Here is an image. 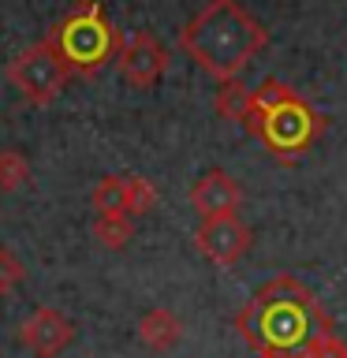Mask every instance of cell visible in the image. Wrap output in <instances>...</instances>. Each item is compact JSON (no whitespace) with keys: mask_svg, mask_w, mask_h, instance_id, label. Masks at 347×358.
Wrapping results in <instances>:
<instances>
[{"mask_svg":"<svg viewBox=\"0 0 347 358\" xmlns=\"http://www.w3.org/2000/svg\"><path fill=\"white\" fill-rule=\"evenodd\" d=\"M235 329L254 355H306L332 329V317L299 276L280 273L246 299Z\"/></svg>","mask_w":347,"mask_h":358,"instance_id":"1","label":"cell"},{"mask_svg":"<svg viewBox=\"0 0 347 358\" xmlns=\"http://www.w3.org/2000/svg\"><path fill=\"white\" fill-rule=\"evenodd\" d=\"M265 45V22H257L239 0H206V8L179 30V49L217 83L239 78Z\"/></svg>","mask_w":347,"mask_h":358,"instance_id":"2","label":"cell"},{"mask_svg":"<svg viewBox=\"0 0 347 358\" xmlns=\"http://www.w3.org/2000/svg\"><path fill=\"white\" fill-rule=\"evenodd\" d=\"M257 142L265 145L276 161H299L313 142L325 134L329 120L310 105L299 90H291L280 78H262V86L254 90V108L243 123Z\"/></svg>","mask_w":347,"mask_h":358,"instance_id":"3","label":"cell"},{"mask_svg":"<svg viewBox=\"0 0 347 358\" xmlns=\"http://www.w3.org/2000/svg\"><path fill=\"white\" fill-rule=\"evenodd\" d=\"M45 41H49V49L60 56L67 75L90 78L108 60H116L123 38H120V30L112 27V19L105 15L101 0H78V4L49 30Z\"/></svg>","mask_w":347,"mask_h":358,"instance_id":"4","label":"cell"},{"mask_svg":"<svg viewBox=\"0 0 347 358\" xmlns=\"http://www.w3.org/2000/svg\"><path fill=\"white\" fill-rule=\"evenodd\" d=\"M67 67L60 64V56L49 49V41H38L30 49H22L15 60L8 64V83L19 90V97L27 105H52L60 97V90L67 83Z\"/></svg>","mask_w":347,"mask_h":358,"instance_id":"5","label":"cell"},{"mask_svg":"<svg viewBox=\"0 0 347 358\" xmlns=\"http://www.w3.org/2000/svg\"><path fill=\"white\" fill-rule=\"evenodd\" d=\"M168 64H172V56L150 30H134L120 41L116 67H120V78L134 90H153L168 75Z\"/></svg>","mask_w":347,"mask_h":358,"instance_id":"6","label":"cell"},{"mask_svg":"<svg viewBox=\"0 0 347 358\" xmlns=\"http://www.w3.org/2000/svg\"><path fill=\"white\" fill-rule=\"evenodd\" d=\"M250 243H254V235L239 217H213V220H201L194 228V246L217 268L239 265V257L250 250Z\"/></svg>","mask_w":347,"mask_h":358,"instance_id":"7","label":"cell"},{"mask_svg":"<svg viewBox=\"0 0 347 358\" xmlns=\"http://www.w3.org/2000/svg\"><path fill=\"white\" fill-rule=\"evenodd\" d=\"M190 206L201 220H213V217H239V201H243V187L235 183L232 172L224 168H209L194 179L190 187Z\"/></svg>","mask_w":347,"mask_h":358,"instance_id":"8","label":"cell"},{"mask_svg":"<svg viewBox=\"0 0 347 358\" xmlns=\"http://www.w3.org/2000/svg\"><path fill=\"white\" fill-rule=\"evenodd\" d=\"M19 340L22 347L34 355V358H56L60 351H67L75 340V324L67 313L60 310H52V306H41V310H34L27 324H22V332H19Z\"/></svg>","mask_w":347,"mask_h":358,"instance_id":"9","label":"cell"},{"mask_svg":"<svg viewBox=\"0 0 347 358\" xmlns=\"http://www.w3.org/2000/svg\"><path fill=\"white\" fill-rule=\"evenodd\" d=\"M139 340H142V347L164 355V351H172V347L183 340V321H179L172 310L153 306V310H146L139 317Z\"/></svg>","mask_w":347,"mask_h":358,"instance_id":"10","label":"cell"},{"mask_svg":"<svg viewBox=\"0 0 347 358\" xmlns=\"http://www.w3.org/2000/svg\"><path fill=\"white\" fill-rule=\"evenodd\" d=\"M213 108H217V116L228 120V123H246V116H250V108H254V90L246 83H239V78L220 83L217 97H213Z\"/></svg>","mask_w":347,"mask_h":358,"instance_id":"11","label":"cell"},{"mask_svg":"<svg viewBox=\"0 0 347 358\" xmlns=\"http://www.w3.org/2000/svg\"><path fill=\"white\" fill-rule=\"evenodd\" d=\"M94 213L97 217H127V198H123V176H105L94 187Z\"/></svg>","mask_w":347,"mask_h":358,"instance_id":"12","label":"cell"},{"mask_svg":"<svg viewBox=\"0 0 347 358\" xmlns=\"http://www.w3.org/2000/svg\"><path fill=\"white\" fill-rule=\"evenodd\" d=\"M94 239L105 250H123L134 239V220L131 217H94Z\"/></svg>","mask_w":347,"mask_h":358,"instance_id":"13","label":"cell"},{"mask_svg":"<svg viewBox=\"0 0 347 358\" xmlns=\"http://www.w3.org/2000/svg\"><path fill=\"white\" fill-rule=\"evenodd\" d=\"M123 198H127V217H146L157 209V187L146 176H123Z\"/></svg>","mask_w":347,"mask_h":358,"instance_id":"14","label":"cell"},{"mask_svg":"<svg viewBox=\"0 0 347 358\" xmlns=\"http://www.w3.org/2000/svg\"><path fill=\"white\" fill-rule=\"evenodd\" d=\"M30 179V161L19 150H0V190L11 194Z\"/></svg>","mask_w":347,"mask_h":358,"instance_id":"15","label":"cell"},{"mask_svg":"<svg viewBox=\"0 0 347 358\" xmlns=\"http://www.w3.org/2000/svg\"><path fill=\"white\" fill-rule=\"evenodd\" d=\"M22 276H27V268H22V262L15 257V250L0 246V299L11 295V291L22 284Z\"/></svg>","mask_w":347,"mask_h":358,"instance_id":"16","label":"cell"},{"mask_svg":"<svg viewBox=\"0 0 347 358\" xmlns=\"http://www.w3.org/2000/svg\"><path fill=\"white\" fill-rule=\"evenodd\" d=\"M306 355L310 358H347V340H344V336H336V329H329Z\"/></svg>","mask_w":347,"mask_h":358,"instance_id":"17","label":"cell"},{"mask_svg":"<svg viewBox=\"0 0 347 358\" xmlns=\"http://www.w3.org/2000/svg\"><path fill=\"white\" fill-rule=\"evenodd\" d=\"M254 358H310V355H254Z\"/></svg>","mask_w":347,"mask_h":358,"instance_id":"18","label":"cell"}]
</instances>
